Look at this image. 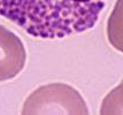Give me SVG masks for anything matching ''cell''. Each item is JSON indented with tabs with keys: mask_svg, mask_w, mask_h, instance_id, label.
<instances>
[{
	"mask_svg": "<svg viewBox=\"0 0 123 115\" xmlns=\"http://www.w3.org/2000/svg\"><path fill=\"white\" fill-rule=\"evenodd\" d=\"M21 115H89V108L83 96L71 85L49 83L28 96Z\"/></svg>",
	"mask_w": 123,
	"mask_h": 115,
	"instance_id": "2",
	"label": "cell"
},
{
	"mask_svg": "<svg viewBox=\"0 0 123 115\" xmlns=\"http://www.w3.org/2000/svg\"><path fill=\"white\" fill-rule=\"evenodd\" d=\"M122 82H123V78H122Z\"/></svg>",
	"mask_w": 123,
	"mask_h": 115,
	"instance_id": "6",
	"label": "cell"
},
{
	"mask_svg": "<svg viewBox=\"0 0 123 115\" xmlns=\"http://www.w3.org/2000/svg\"><path fill=\"white\" fill-rule=\"evenodd\" d=\"M107 0H0V16L28 35L61 39L94 27Z\"/></svg>",
	"mask_w": 123,
	"mask_h": 115,
	"instance_id": "1",
	"label": "cell"
},
{
	"mask_svg": "<svg viewBox=\"0 0 123 115\" xmlns=\"http://www.w3.org/2000/svg\"><path fill=\"white\" fill-rule=\"evenodd\" d=\"M107 39L114 49L123 53V0H117L107 21Z\"/></svg>",
	"mask_w": 123,
	"mask_h": 115,
	"instance_id": "4",
	"label": "cell"
},
{
	"mask_svg": "<svg viewBox=\"0 0 123 115\" xmlns=\"http://www.w3.org/2000/svg\"><path fill=\"white\" fill-rule=\"evenodd\" d=\"M100 115H123V82L112 89L102 99Z\"/></svg>",
	"mask_w": 123,
	"mask_h": 115,
	"instance_id": "5",
	"label": "cell"
},
{
	"mask_svg": "<svg viewBox=\"0 0 123 115\" xmlns=\"http://www.w3.org/2000/svg\"><path fill=\"white\" fill-rule=\"evenodd\" d=\"M27 51L22 40L0 24V82L15 78L25 66Z\"/></svg>",
	"mask_w": 123,
	"mask_h": 115,
	"instance_id": "3",
	"label": "cell"
}]
</instances>
